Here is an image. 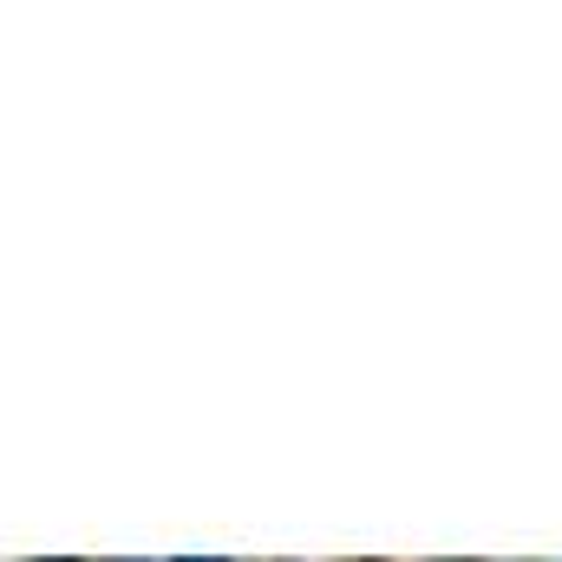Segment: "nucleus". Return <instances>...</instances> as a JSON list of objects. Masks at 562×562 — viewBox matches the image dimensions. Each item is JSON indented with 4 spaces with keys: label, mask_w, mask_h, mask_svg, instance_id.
Wrapping results in <instances>:
<instances>
[{
    "label": "nucleus",
    "mask_w": 562,
    "mask_h": 562,
    "mask_svg": "<svg viewBox=\"0 0 562 562\" xmlns=\"http://www.w3.org/2000/svg\"><path fill=\"white\" fill-rule=\"evenodd\" d=\"M177 562H229V557H177Z\"/></svg>",
    "instance_id": "obj_1"
},
{
    "label": "nucleus",
    "mask_w": 562,
    "mask_h": 562,
    "mask_svg": "<svg viewBox=\"0 0 562 562\" xmlns=\"http://www.w3.org/2000/svg\"><path fill=\"white\" fill-rule=\"evenodd\" d=\"M112 562H150V557H112Z\"/></svg>",
    "instance_id": "obj_2"
}]
</instances>
